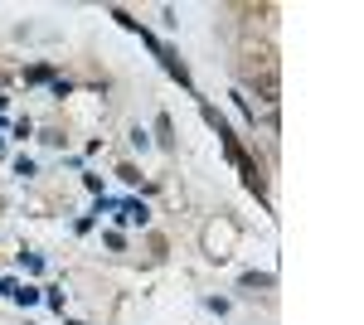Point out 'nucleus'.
I'll return each mask as SVG.
<instances>
[{"instance_id":"20e7f679","label":"nucleus","mask_w":364,"mask_h":325,"mask_svg":"<svg viewBox=\"0 0 364 325\" xmlns=\"http://www.w3.org/2000/svg\"><path fill=\"white\" fill-rule=\"evenodd\" d=\"M156 132H161V146L170 151V146H175V136H170V117H161V122H156Z\"/></svg>"},{"instance_id":"0eeeda50","label":"nucleus","mask_w":364,"mask_h":325,"mask_svg":"<svg viewBox=\"0 0 364 325\" xmlns=\"http://www.w3.org/2000/svg\"><path fill=\"white\" fill-rule=\"evenodd\" d=\"M15 175H20V180H29V175H34V161H25V156H20V161H15Z\"/></svg>"},{"instance_id":"f03ea898","label":"nucleus","mask_w":364,"mask_h":325,"mask_svg":"<svg viewBox=\"0 0 364 325\" xmlns=\"http://www.w3.org/2000/svg\"><path fill=\"white\" fill-rule=\"evenodd\" d=\"M277 277L272 272H243V292H257V287H272Z\"/></svg>"},{"instance_id":"f257e3e1","label":"nucleus","mask_w":364,"mask_h":325,"mask_svg":"<svg viewBox=\"0 0 364 325\" xmlns=\"http://www.w3.org/2000/svg\"><path fill=\"white\" fill-rule=\"evenodd\" d=\"M117 218H122V223H146L151 214H146V204H136V199H127V204H122V214H117Z\"/></svg>"},{"instance_id":"39448f33","label":"nucleus","mask_w":364,"mask_h":325,"mask_svg":"<svg viewBox=\"0 0 364 325\" xmlns=\"http://www.w3.org/2000/svg\"><path fill=\"white\" fill-rule=\"evenodd\" d=\"M10 301H20V306H34V301H39V292H34V287H20V292H15Z\"/></svg>"},{"instance_id":"423d86ee","label":"nucleus","mask_w":364,"mask_h":325,"mask_svg":"<svg viewBox=\"0 0 364 325\" xmlns=\"http://www.w3.org/2000/svg\"><path fill=\"white\" fill-rule=\"evenodd\" d=\"M25 78H29V82H49V63H39V68H29Z\"/></svg>"},{"instance_id":"7ed1b4c3","label":"nucleus","mask_w":364,"mask_h":325,"mask_svg":"<svg viewBox=\"0 0 364 325\" xmlns=\"http://www.w3.org/2000/svg\"><path fill=\"white\" fill-rule=\"evenodd\" d=\"M20 262H25V272H34V277L44 272V257H39V252H20Z\"/></svg>"}]
</instances>
